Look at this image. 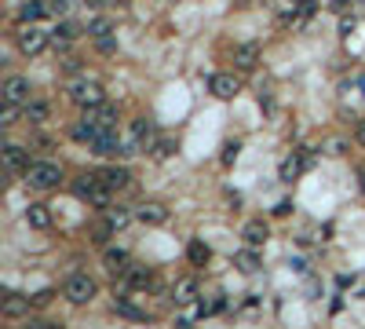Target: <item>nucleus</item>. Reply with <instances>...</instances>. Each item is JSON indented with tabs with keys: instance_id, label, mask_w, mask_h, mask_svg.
<instances>
[{
	"instance_id": "f257e3e1",
	"label": "nucleus",
	"mask_w": 365,
	"mask_h": 329,
	"mask_svg": "<svg viewBox=\"0 0 365 329\" xmlns=\"http://www.w3.org/2000/svg\"><path fill=\"white\" fill-rule=\"evenodd\" d=\"M26 187H33V191H59L62 180H66V172H62L59 161H33L30 169L22 172Z\"/></svg>"
},
{
	"instance_id": "f03ea898",
	"label": "nucleus",
	"mask_w": 365,
	"mask_h": 329,
	"mask_svg": "<svg viewBox=\"0 0 365 329\" xmlns=\"http://www.w3.org/2000/svg\"><path fill=\"white\" fill-rule=\"evenodd\" d=\"M15 48H19V55L37 59L51 48V33H44L37 22H22V26L15 30Z\"/></svg>"
},
{
	"instance_id": "7ed1b4c3",
	"label": "nucleus",
	"mask_w": 365,
	"mask_h": 329,
	"mask_svg": "<svg viewBox=\"0 0 365 329\" xmlns=\"http://www.w3.org/2000/svg\"><path fill=\"white\" fill-rule=\"evenodd\" d=\"M66 95H70V103L81 106V110L106 103V88H102L99 81H91V77H77V81L66 88Z\"/></svg>"
},
{
	"instance_id": "20e7f679",
	"label": "nucleus",
	"mask_w": 365,
	"mask_h": 329,
	"mask_svg": "<svg viewBox=\"0 0 365 329\" xmlns=\"http://www.w3.org/2000/svg\"><path fill=\"white\" fill-rule=\"evenodd\" d=\"M62 297H66L73 308H84V303H91V300L99 297V282H95L91 274H81V271H77V274L66 278V285H62Z\"/></svg>"
},
{
	"instance_id": "39448f33",
	"label": "nucleus",
	"mask_w": 365,
	"mask_h": 329,
	"mask_svg": "<svg viewBox=\"0 0 365 329\" xmlns=\"http://www.w3.org/2000/svg\"><path fill=\"white\" fill-rule=\"evenodd\" d=\"M310 164H315V154H307V150H292V154L281 158V164H278V180L281 183H296Z\"/></svg>"
},
{
	"instance_id": "423d86ee",
	"label": "nucleus",
	"mask_w": 365,
	"mask_h": 329,
	"mask_svg": "<svg viewBox=\"0 0 365 329\" xmlns=\"http://www.w3.org/2000/svg\"><path fill=\"white\" fill-rule=\"evenodd\" d=\"M208 92L216 99H223V103H230V99H238V92H241V77L234 70H219L208 77Z\"/></svg>"
},
{
	"instance_id": "0eeeda50",
	"label": "nucleus",
	"mask_w": 365,
	"mask_h": 329,
	"mask_svg": "<svg viewBox=\"0 0 365 329\" xmlns=\"http://www.w3.org/2000/svg\"><path fill=\"white\" fill-rule=\"evenodd\" d=\"M30 311H33V300L22 297V293H4V300H0V314H4L8 322L30 319Z\"/></svg>"
},
{
	"instance_id": "6e6552de",
	"label": "nucleus",
	"mask_w": 365,
	"mask_h": 329,
	"mask_svg": "<svg viewBox=\"0 0 365 329\" xmlns=\"http://www.w3.org/2000/svg\"><path fill=\"white\" fill-rule=\"evenodd\" d=\"M168 216H172V212H168L165 201H142V205H135V220L142 227H165Z\"/></svg>"
},
{
	"instance_id": "1a4fd4ad",
	"label": "nucleus",
	"mask_w": 365,
	"mask_h": 329,
	"mask_svg": "<svg viewBox=\"0 0 365 329\" xmlns=\"http://www.w3.org/2000/svg\"><path fill=\"white\" fill-rule=\"evenodd\" d=\"M0 92H4V103H19V106H26V103H30V92H33V88H30V77H22V73H11Z\"/></svg>"
},
{
	"instance_id": "9d476101",
	"label": "nucleus",
	"mask_w": 365,
	"mask_h": 329,
	"mask_svg": "<svg viewBox=\"0 0 365 329\" xmlns=\"http://www.w3.org/2000/svg\"><path fill=\"white\" fill-rule=\"evenodd\" d=\"M91 154H99V158H117V154H124V139L117 135V129H102L99 139L91 143Z\"/></svg>"
},
{
	"instance_id": "9b49d317",
	"label": "nucleus",
	"mask_w": 365,
	"mask_h": 329,
	"mask_svg": "<svg viewBox=\"0 0 365 329\" xmlns=\"http://www.w3.org/2000/svg\"><path fill=\"white\" fill-rule=\"evenodd\" d=\"M198 297H201L198 278H194V274H182V278H176V285H172V300L179 303V308H190V303H198Z\"/></svg>"
},
{
	"instance_id": "f8f14e48",
	"label": "nucleus",
	"mask_w": 365,
	"mask_h": 329,
	"mask_svg": "<svg viewBox=\"0 0 365 329\" xmlns=\"http://www.w3.org/2000/svg\"><path fill=\"white\" fill-rule=\"evenodd\" d=\"M102 267L121 278L128 267H132V252H128V249H113V245H102Z\"/></svg>"
},
{
	"instance_id": "ddd939ff",
	"label": "nucleus",
	"mask_w": 365,
	"mask_h": 329,
	"mask_svg": "<svg viewBox=\"0 0 365 329\" xmlns=\"http://www.w3.org/2000/svg\"><path fill=\"white\" fill-rule=\"evenodd\" d=\"M30 164H33V158H30V147H19V143H8V147H4V169H8L11 176L26 172Z\"/></svg>"
},
{
	"instance_id": "4468645a",
	"label": "nucleus",
	"mask_w": 365,
	"mask_h": 329,
	"mask_svg": "<svg viewBox=\"0 0 365 329\" xmlns=\"http://www.w3.org/2000/svg\"><path fill=\"white\" fill-rule=\"evenodd\" d=\"M77 37H81V26L70 19H62V22H55V30H51V48H55V52H66Z\"/></svg>"
},
{
	"instance_id": "2eb2a0df",
	"label": "nucleus",
	"mask_w": 365,
	"mask_h": 329,
	"mask_svg": "<svg viewBox=\"0 0 365 329\" xmlns=\"http://www.w3.org/2000/svg\"><path fill=\"white\" fill-rule=\"evenodd\" d=\"M230 62H234V70H238V73H252L259 66V44H238V48H234V55H230Z\"/></svg>"
},
{
	"instance_id": "dca6fc26",
	"label": "nucleus",
	"mask_w": 365,
	"mask_h": 329,
	"mask_svg": "<svg viewBox=\"0 0 365 329\" xmlns=\"http://www.w3.org/2000/svg\"><path fill=\"white\" fill-rule=\"evenodd\" d=\"M26 223H30L33 231H48V227L55 223V212H51V205H44V201H30V205H26Z\"/></svg>"
},
{
	"instance_id": "f3484780",
	"label": "nucleus",
	"mask_w": 365,
	"mask_h": 329,
	"mask_svg": "<svg viewBox=\"0 0 365 329\" xmlns=\"http://www.w3.org/2000/svg\"><path fill=\"white\" fill-rule=\"evenodd\" d=\"M241 238H245V245H256V249H263L267 245V238H270V223L263 216H256L241 227Z\"/></svg>"
},
{
	"instance_id": "a211bd4d",
	"label": "nucleus",
	"mask_w": 365,
	"mask_h": 329,
	"mask_svg": "<svg viewBox=\"0 0 365 329\" xmlns=\"http://www.w3.org/2000/svg\"><path fill=\"white\" fill-rule=\"evenodd\" d=\"M234 267L241 274H256V271H263V256H259L256 245H245V249L234 252Z\"/></svg>"
},
{
	"instance_id": "6ab92c4d",
	"label": "nucleus",
	"mask_w": 365,
	"mask_h": 329,
	"mask_svg": "<svg viewBox=\"0 0 365 329\" xmlns=\"http://www.w3.org/2000/svg\"><path fill=\"white\" fill-rule=\"evenodd\" d=\"M22 121L33 124V129H41V124L51 121V106L44 103V99H30V103L22 106Z\"/></svg>"
},
{
	"instance_id": "aec40b11",
	"label": "nucleus",
	"mask_w": 365,
	"mask_h": 329,
	"mask_svg": "<svg viewBox=\"0 0 365 329\" xmlns=\"http://www.w3.org/2000/svg\"><path fill=\"white\" fill-rule=\"evenodd\" d=\"M99 176H102V183H106L113 194H117V191H128V187H132V172H128L124 164H110V169H102Z\"/></svg>"
},
{
	"instance_id": "412c9836",
	"label": "nucleus",
	"mask_w": 365,
	"mask_h": 329,
	"mask_svg": "<svg viewBox=\"0 0 365 329\" xmlns=\"http://www.w3.org/2000/svg\"><path fill=\"white\" fill-rule=\"evenodd\" d=\"M208 260H212V245H208L205 238H190L187 242V263L190 267H208Z\"/></svg>"
},
{
	"instance_id": "4be33fe9",
	"label": "nucleus",
	"mask_w": 365,
	"mask_h": 329,
	"mask_svg": "<svg viewBox=\"0 0 365 329\" xmlns=\"http://www.w3.org/2000/svg\"><path fill=\"white\" fill-rule=\"evenodd\" d=\"M121 282H124V285H132V289H150L153 271H150V267H142V263H132V267L121 274Z\"/></svg>"
},
{
	"instance_id": "5701e85b",
	"label": "nucleus",
	"mask_w": 365,
	"mask_h": 329,
	"mask_svg": "<svg viewBox=\"0 0 365 329\" xmlns=\"http://www.w3.org/2000/svg\"><path fill=\"white\" fill-rule=\"evenodd\" d=\"M88 234H91V242H95V245H110V238L117 234V223L106 216V212H102V216L91 223V231H88Z\"/></svg>"
},
{
	"instance_id": "b1692460",
	"label": "nucleus",
	"mask_w": 365,
	"mask_h": 329,
	"mask_svg": "<svg viewBox=\"0 0 365 329\" xmlns=\"http://www.w3.org/2000/svg\"><path fill=\"white\" fill-rule=\"evenodd\" d=\"M44 15H51L48 0H26V4H19V22H41Z\"/></svg>"
},
{
	"instance_id": "393cba45",
	"label": "nucleus",
	"mask_w": 365,
	"mask_h": 329,
	"mask_svg": "<svg viewBox=\"0 0 365 329\" xmlns=\"http://www.w3.org/2000/svg\"><path fill=\"white\" fill-rule=\"evenodd\" d=\"M99 183H102V176H99V172H81V176L73 180V194L81 198V201H88V198H91V191H95Z\"/></svg>"
},
{
	"instance_id": "a878e982",
	"label": "nucleus",
	"mask_w": 365,
	"mask_h": 329,
	"mask_svg": "<svg viewBox=\"0 0 365 329\" xmlns=\"http://www.w3.org/2000/svg\"><path fill=\"white\" fill-rule=\"evenodd\" d=\"M113 311H117V314H121V319H132V322H147V319H150V314H147V311H142V308H135V303H132V300H128V297H121V300H113Z\"/></svg>"
},
{
	"instance_id": "bb28decb",
	"label": "nucleus",
	"mask_w": 365,
	"mask_h": 329,
	"mask_svg": "<svg viewBox=\"0 0 365 329\" xmlns=\"http://www.w3.org/2000/svg\"><path fill=\"white\" fill-rule=\"evenodd\" d=\"M350 150V139L347 135H329V139H321V154H329V158H344Z\"/></svg>"
},
{
	"instance_id": "cd10ccee",
	"label": "nucleus",
	"mask_w": 365,
	"mask_h": 329,
	"mask_svg": "<svg viewBox=\"0 0 365 329\" xmlns=\"http://www.w3.org/2000/svg\"><path fill=\"white\" fill-rule=\"evenodd\" d=\"M132 139H139V143L150 150V143H153V121L150 118H135L132 121Z\"/></svg>"
},
{
	"instance_id": "c85d7f7f",
	"label": "nucleus",
	"mask_w": 365,
	"mask_h": 329,
	"mask_svg": "<svg viewBox=\"0 0 365 329\" xmlns=\"http://www.w3.org/2000/svg\"><path fill=\"white\" fill-rule=\"evenodd\" d=\"M172 154H176V139L161 135V139H153V143H150V158L153 161H168Z\"/></svg>"
},
{
	"instance_id": "c756f323",
	"label": "nucleus",
	"mask_w": 365,
	"mask_h": 329,
	"mask_svg": "<svg viewBox=\"0 0 365 329\" xmlns=\"http://www.w3.org/2000/svg\"><path fill=\"white\" fill-rule=\"evenodd\" d=\"M84 33L91 37V41H95V37H106V33H113V22H110L106 15H95V19H88Z\"/></svg>"
},
{
	"instance_id": "7c9ffc66",
	"label": "nucleus",
	"mask_w": 365,
	"mask_h": 329,
	"mask_svg": "<svg viewBox=\"0 0 365 329\" xmlns=\"http://www.w3.org/2000/svg\"><path fill=\"white\" fill-rule=\"evenodd\" d=\"M238 154H241V139H227V143H223V154H219V161H223L227 169H230V164L238 161Z\"/></svg>"
},
{
	"instance_id": "2f4dec72",
	"label": "nucleus",
	"mask_w": 365,
	"mask_h": 329,
	"mask_svg": "<svg viewBox=\"0 0 365 329\" xmlns=\"http://www.w3.org/2000/svg\"><path fill=\"white\" fill-rule=\"evenodd\" d=\"M106 216H110V220L117 223V231H121V227H128V220H132L135 212H128L124 205H110V209H106Z\"/></svg>"
},
{
	"instance_id": "473e14b6",
	"label": "nucleus",
	"mask_w": 365,
	"mask_h": 329,
	"mask_svg": "<svg viewBox=\"0 0 365 329\" xmlns=\"http://www.w3.org/2000/svg\"><path fill=\"white\" fill-rule=\"evenodd\" d=\"M95 110H99V124H102V129H117V106L102 103V106H95Z\"/></svg>"
},
{
	"instance_id": "72a5a7b5",
	"label": "nucleus",
	"mask_w": 365,
	"mask_h": 329,
	"mask_svg": "<svg viewBox=\"0 0 365 329\" xmlns=\"http://www.w3.org/2000/svg\"><path fill=\"white\" fill-rule=\"evenodd\" d=\"M19 113H22L19 103H4V110H0V124H4V129H11V124L19 121Z\"/></svg>"
},
{
	"instance_id": "f704fd0d",
	"label": "nucleus",
	"mask_w": 365,
	"mask_h": 329,
	"mask_svg": "<svg viewBox=\"0 0 365 329\" xmlns=\"http://www.w3.org/2000/svg\"><path fill=\"white\" fill-rule=\"evenodd\" d=\"M30 300H33V311H44V308H51V300H55V289H41V293H33Z\"/></svg>"
},
{
	"instance_id": "c9c22d12",
	"label": "nucleus",
	"mask_w": 365,
	"mask_h": 329,
	"mask_svg": "<svg viewBox=\"0 0 365 329\" xmlns=\"http://www.w3.org/2000/svg\"><path fill=\"white\" fill-rule=\"evenodd\" d=\"M95 48H99L102 55H113V52H117V37H113V33H106V37H95Z\"/></svg>"
},
{
	"instance_id": "e433bc0d",
	"label": "nucleus",
	"mask_w": 365,
	"mask_h": 329,
	"mask_svg": "<svg viewBox=\"0 0 365 329\" xmlns=\"http://www.w3.org/2000/svg\"><path fill=\"white\" fill-rule=\"evenodd\" d=\"M59 62H62V73H70V77H77V73H81V62H84V59L66 55V59H59Z\"/></svg>"
},
{
	"instance_id": "4c0bfd02",
	"label": "nucleus",
	"mask_w": 365,
	"mask_h": 329,
	"mask_svg": "<svg viewBox=\"0 0 365 329\" xmlns=\"http://www.w3.org/2000/svg\"><path fill=\"white\" fill-rule=\"evenodd\" d=\"M256 99H259V106H274V88L270 84H259V92H256Z\"/></svg>"
},
{
	"instance_id": "58836bf2",
	"label": "nucleus",
	"mask_w": 365,
	"mask_h": 329,
	"mask_svg": "<svg viewBox=\"0 0 365 329\" xmlns=\"http://www.w3.org/2000/svg\"><path fill=\"white\" fill-rule=\"evenodd\" d=\"M355 26H358V15L350 11V15L340 19V37H350V33H355Z\"/></svg>"
},
{
	"instance_id": "ea45409f",
	"label": "nucleus",
	"mask_w": 365,
	"mask_h": 329,
	"mask_svg": "<svg viewBox=\"0 0 365 329\" xmlns=\"http://www.w3.org/2000/svg\"><path fill=\"white\" fill-rule=\"evenodd\" d=\"M30 147H37V150H51V147H55V139H51V135H30Z\"/></svg>"
},
{
	"instance_id": "a19ab883",
	"label": "nucleus",
	"mask_w": 365,
	"mask_h": 329,
	"mask_svg": "<svg viewBox=\"0 0 365 329\" xmlns=\"http://www.w3.org/2000/svg\"><path fill=\"white\" fill-rule=\"evenodd\" d=\"M329 8L336 11V15H347V11L355 8V0H329Z\"/></svg>"
},
{
	"instance_id": "79ce46f5",
	"label": "nucleus",
	"mask_w": 365,
	"mask_h": 329,
	"mask_svg": "<svg viewBox=\"0 0 365 329\" xmlns=\"http://www.w3.org/2000/svg\"><path fill=\"white\" fill-rule=\"evenodd\" d=\"M355 143H358V147H365V118H358V121H355Z\"/></svg>"
},
{
	"instance_id": "37998d69",
	"label": "nucleus",
	"mask_w": 365,
	"mask_h": 329,
	"mask_svg": "<svg viewBox=\"0 0 365 329\" xmlns=\"http://www.w3.org/2000/svg\"><path fill=\"white\" fill-rule=\"evenodd\" d=\"M48 8H51V11H55V15H62V11H66V8H70V0H48Z\"/></svg>"
},
{
	"instance_id": "c03bdc74",
	"label": "nucleus",
	"mask_w": 365,
	"mask_h": 329,
	"mask_svg": "<svg viewBox=\"0 0 365 329\" xmlns=\"http://www.w3.org/2000/svg\"><path fill=\"white\" fill-rule=\"evenodd\" d=\"M26 322H30L33 329H51V326H55V322H51V319H26Z\"/></svg>"
},
{
	"instance_id": "a18cd8bd",
	"label": "nucleus",
	"mask_w": 365,
	"mask_h": 329,
	"mask_svg": "<svg viewBox=\"0 0 365 329\" xmlns=\"http://www.w3.org/2000/svg\"><path fill=\"white\" fill-rule=\"evenodd\" d=\"M292 212V201H278V209H274V216H289Z\"/></svg>"
},
{
	"instance_id": "49530a36",
	"label": "nucleus",
	"mask_w": 365,
	"mask_h": 329,
	"mask_svg": "<svg viewBox=\"0 0 365 329\" xmlns=\"http://www.w3.org/2000/svg\"><path fill=\"white\" fill-rule=\"evenodd\" d=\"M227 205H230V209H238V205H241V194H230V191H227Z\"/></svg>"
},
{
	"instance_id": "de8ad7c7",
	"label": "nucleus",
	"mask_w": 365,
	"mask_h": 329,
	"mask_svg": "<svg viewBox=\"0 0 365 329\" xmlns=\"http://www.w3.org/2000/svg\"><path fill=\"white\" fill-rule=\"evenodd\" d=\"M355 15H358V19H365V0H355Z\"/></svg>"
},
{
	"instance_id": "09e8293b",
	"label": "nucleus",
	"mask_w": 365,
	"mask_h": 329,
	"mask_svg": "<svg viewBox=\"0 0 365 329\" xmlns=\"http://www.w3.org/2000/svg\"><path fill=\"white\" fill-rule=\"evenodd\" d=\"M358 183H362V191H365V164H358Z\"/></svg>"
},
{
	"instance_id": "8fccbe9b",
	"label": "nucleus",
	"mask_w": 365,
	"mask_h": 329,
	"mask_svg": "<svg viewBox=\"0 0 365 329\" xmlns=\"http://www.w3.org/2000/svg\"><path fill=\"white\" fill-rule=\"evenodd\" d=\"M168 4H182V0H168Z\"/></svg>"
}]
</instances>
